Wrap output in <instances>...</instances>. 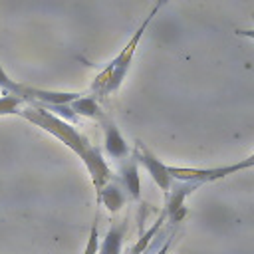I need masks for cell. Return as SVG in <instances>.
I'll use <instances>...</instances> for the list:
<instances>
[{
  "label": "cell",
  "mask_w": 254,
  "mask_h": 254,
  "mask_svg": "<svg viewBox=\"0 0 254 254\" xmlns=\"http://www.w3.org/2000/svg\"><path fill=\"white\" fill-rule=\"evenodd\" d=\"M157 10H159V6L153 8V12L147 16V20L139 26V30L131 36V40L125 44V48L119 52V56H117L115 60H111L109 65H107L101 73L95 75V79L91 81V91H93V93H101V95H105V93L115 91V89L121 85V81H123V77H125V73H127V69H129V65H131L133 54H135V50H137V46H139V42H141L145 30H147L149 22H151L153 16L157 14Z\"/></svg>",
  "instance_id": "2"
},
{
  "label": "cell",
  "mask_w": 254,
  "mask_h": 254,
  "mask_svg": "<svg viewBox=\"0 0 254 254\" xmlns=\"http://www.w3.org/2000/svg\"><path fill=\"white\" fill-rule=\"evenodd\" d=\"M97 252H99V232H97V224H93L87 238V248L83 254H97Z\"/></svg>",
  "instance_id": "13"
},
{
  "label": "cell",
  "mask_w": 254,
  "mask_h": 254,
  "mask_svg": "<svg viewBox=\"0 0 254 254\" xmlns=\"http://www.w3.org/2000/svg\"><path fill=\"white\" fill-rule=\"evenodd\" d=\"M169 244H171V240H167V244H165V246H163V248H161L157 254H167V250H169Z\"/></svg>",
  "instance_id": "15"
},
{
  "label": "cell",
  "mask_w": 254,
  "mask_h": 254,
  "mask_svg": "<svg viewBox=\"0 0 254 254\" xmlns=\"http://www.w3.org/2000/svg\"><path fill=\"white\" fill-rule=\"evenodd\" d=\"M103 131H105V143L103 145H105L107 155L113 157V159H125L129 155V145L123 139V135L119 133V129L111 121H105Z\"/></svg>",
  "instance_id": "4"
},
{
  "label": "cell",
  "mask_w": 254,
  "mask_h": 254,
  "mask_svg": "<svg viewBox=\"0 0 254 254\" xmlns=\"http://www.w3.org/2000/svg\"><path fill=\"white\" fill-rule=\"evenodd\" d=\"M24 103L22 97L12 95V93H4L0 97V115H10V113H18V107Z\"/></svg>",
  "instance_id": "11"
},
{
  "label": "cell",
  "mask_w": 254,
  "mask_h": 254,
  "mask_svg": "<svg viewBox=\"0 0 254 254\" xmlns=\"http://www.w3.org/2000/svg\"><path fill=\"white\" fill-rule=\"evenodd\" d=\"M18 115H22L24 119L32 121L34 125L42 127L44 131L52 133L56 139H60L64 145H67L73 153H77L81 157V161L87 165L91 181L97 189V192L111 181V171L105 165L101 153L97 147H93L89 143L87 137H83L81 133H77L67 121H62L60 117H56L54 113H50L48 109L36 105V107H24L22 111H18Z\"/></svg>",
  "instance_id": "1"
},
{
  "label": "cell",
  "mask_w": 254,
  "mask_h": 254,
  "mask_svg": "<svg viewBox=\"0 0 254 254\" xmlns=\"http://www.w3.org/2000/svg\"><path fill=\"white\" fill-rule=\"evenodd\" d=\"M236 34H238V36H246V38L254 40V30H236Z\"/></svg>",
  "instance_id": "14"
},
{
  "label": "cell",
  "mask_w": 254,
  "mask_h": 254,
  "mask_svg": "<svg viewBox=\"0 0 254 254\" xmlns=\"http://www.w3.org/2000/svg\"><path fill=\"white\" fill-rule=\"evenodd\" d=\"M121 181H123V187L129 192V196L135 198V200H139L141 198V181H139L137 163L129 161V163H125L121 167Z\"/></svg>",
  "instance_id": "7"
},
{
  "label": "cell",
  "mask_w": 254,
  "mask_h": 254,
  "mask_svg": "<svg viewBox=\"0 0 254 254\" xmlns=\"http://www.w3.org/2000/svg\"><path fill=\"white\" fill-rule=\"evenodd\" d=\"M196 187V183H187V185H183V187H179V189H175V190H169V200H167V210H165V214L167 216H171V214H175L179 208H183V200L190 194V190Z\"/></svg>",
  "instance_id": "9"
},
{
  "label": "cell",
  "mask_w": 254,
  "mask_h": 254,
  "mask_svg": "<svg viewBox=\"0 0 254 254\" xmlns=\"http://www.w3.org/2000/svg\"><path fill=\"white\" fill-rule=\"evenodd\" d=\"M69 109L75 113V115H85V117H101V111H99V105L97 101L91 97V95H79L77 99H73L69 103Z\"/></svg>",
  "instance_id": "8"
},
{
  "label": "cell",
  "mask_w": 254,
  "mask_h": 254,
  "mask_svg": "<svg viewBox=\"0 0 254 254\" xmlns=\"http://www.w3.org/2000/svg\"><path fill=\"white\" fill-rule=\"evenodd\" d=\"M97 198L99 202H103V206L109 210V212H117L123 208L125 204V194H123V189L115 183H109L105 185L99 192H97Z\"/></svg>",
  "instance_id": "6"
},
{
  "label": "cell",
  "mask_w": 254,
  "mask_h": 254,
  "mask_svg": "<svg viewBox=\"0 0 254 254\" xmlns=\"http://www.w3.org/2000/svg\"><path fill=\"white\" fill-rule=\"evenodd\" d=\"M163 218H165V214H163V216H161V218L155 222V226H153V228H149V230H147V232H145V234L139 238V242H137V244L131 248V254H141V252H145V250H147V246H149L151 238H153V236L157 234V230L161 228V224H163Z\"/></svg>",
  "instance_id": "12"
},
{
  "label": "cell",
  "mask_w": 254,
  "mask_h": 254,
  "mask_svg": "<svg viewBox=\"0 0 254 254\" xmlns=\"http://www.w3.org/2000/svg\"><path fill=\"white\" fill-rule=\"evenodd\" d=\"M125 230H127V220L113 222L111 228L107 230L103 242L99 244L97 254H121V244H123V238H125Z\"/></svg>",
  "instance_id": "5"
},
{
  "label": "cell",
  "mask_w": 254,
  "mask_h": 254,
  "mask_svg": "<svg viewBox=\"0 0 254 254\" xmlns=\"http://www.w3.org/2000/svg\"><path fill=\"white\" fill-rule=\"evenodd\" d=\"M135 159H139V161L145 165V169L149 171V175H151V179L157 183V187H159L165 194H169V189H171L169 167H167L165 163H161L145 145H141V153H135Z\"/></svg>",
  "instance_id": "3"
},
{
  "label": "cell",
  "mask_w": 254,
  "mask_h": 254,
  "mask_svg": "<svg viewBox=\"0 0 254 254\" xmlns=\"http://www.w3.org/2000/svg\"><path fill=\"white\" fill-rule=\"evenodd\" d=\"M0 87H4L6 93L18 95V97H22L26 101V89H28V85H22V83H16L14 79H10L2 67H0Z\"/></svg>",
  "instance_id": "10"
}]
</instances>
